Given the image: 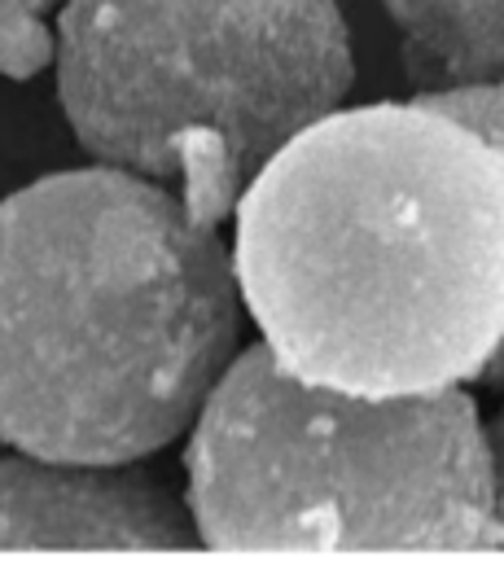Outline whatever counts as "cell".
I'll return each mask as SVG.
<instances>
[{"instance_id": "cell-8", "label": "cell", "mask_w": 504, "mask_h": 561, "mask_svg": "<svg viewBox=\"0 0 504 561\" xmlns=\"http://www.w3.org/2000/svg\"><path fill=\"white\" fill-rule=\"evenodd\" d=\"M48 4L57 0H0V70L9 79H31L53 61Z\"/></svg>"}, {"instance_id": "cell-6", "label": "cell", "mask_w": 504, "mask_h": 561, "mask_svg": "<svg viewBox=\"0 0 504 561\" xmlns=\"http://www.w3.org/2000/svg\"><path fill=\"white\" fill-rule=\"evenodd\" d=\"M416 88L504 79V0H381Z\"/></svg>"}, {"instance_id": "cell-3", "label": "cell", "mask_w": 504, "mask_h": 561, "mask_svg": "<svg viewBox=\"0 0 504 561\" xmlns=\"http://www.w3.org/2000/svg\"><path fill=\"white\" fill-rule=\"evenodd\" d=\"M197 543L219 552H486L491 447L465 390L351 394L263 342L224 364L184 451Z\"/></svg>"}, {"instance_id": "cell-9", "label": "cell", "mask_w": 504, "mask_h": 561, "mask_svg": "<svg viewBox=\"0 0 504 561\" xmlns=\"http://www.w3.org/2000/svg\"><path fill=\"white\" fill-rule=\"evenodd\" d=\"M486 447H491V482H495V522H500V543L504 548V408L495 412L491 430H486Z\"/></svg>"}, {"instance_id": "cell-4", "label": "cell", "mask_w": 504, "mask_h": 561, "mask_svg": "<svg viewBox=\"0 0 504 561\" xmlns=\"http://www.w3.org/2000/svg\"><path fill=\"white\" fill-rule=\"evenodd\" d=\"M53 53L75 140L210 228L355 79L337 0H66Z\"/></svg>"}, {"instance_id": "cell-1", "label": "cell", "mask_w": 504, "mask_h": 561, "mask_svg": "<svg viewBox=\"0 0 504 561\" xmlns=\"http://www.w3.org/2000/svg\"><path fill=\"white\" fill-rule=\"evenodd\" d=\"M232 224L237 289L302 381L434 394L504 342V153L421 96L298 127Z\"/></svg>"}, {"instance_id": "cell-2", "label": "cell", "mask_w": 504, "mask_h": 561, "mask_svg": "<svg viewBox=\"0 0 504 561\" xmlns=\"http://www.w3.org/2000/svg\"><path fill=\"white\" fill-rule=\"evenodd\" d=\"M237 342V276L158 180L96 162L0 202V438L127 465L193 425Z\"/></svg>"}, {"instance_id": "cell-7", "label": "cell", "mask_w": 504, "mask_h": 561, "mask_svg": "<svg viewBox=\"0 0 504 561\" xmlns=\"http://www.w3.org/2000/svg\"><path fill=\"white\" fill-rule=\"evenodd\" d=\"M421 101L447 110L451 118L469 123L482 140H491L504 153V79H478V83H451V88H425L416 92ZM491 386H504V342L495 346V355L482 364L478 373Z\"/></svg>"}, {"instance_id": "cell-5", "label": "cell", "mask_w": 504, "mask_h": 561, "mask_svg": "<svg viewBox=\"0 0 504 561\" xmlns=\"http://www.w3.org/2000/svg\"><path fill=\"white\" fill-rule=\"evenodd\" d=\"M188 504L127 465L0 460V548H193Z\"/></svg>"}]
</instances>
